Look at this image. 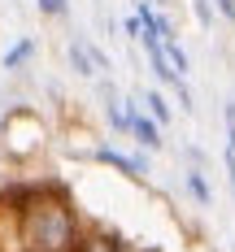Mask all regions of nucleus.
I'll return each instance as SVG.
<instances>
[{
	"label": "nucleus",
	"mask_w": 235,
	"mask_h": 252,
	"mask_svg": "<svg viewBox=\"0 0 235 252\" xmlns=\"http://www.w3.org/2000/svg\"><path fill=\"white\" fill-rule=\"evenodd\" d=\"M18 222H22L26 252H74L78 235H83L74 209L66 204V196H57V200H44L39 196Z\"/></svg>",
	"instance_id": "nucleus-1"
},
{
	"label": "nucleus",
	"mask_w": 235,
	"mask_h": 252,
	"mask_svg": "<svg viewBox=\"0 0 235 252\" xmlns=\"http://www.w3.org/2000/svg\"><path fill=\"white\" fill-rule=\"evenodd\" d=\"M92 161H96V165H109V170H118V174H127V178H135V183H144V178L153 174L144 148L139 152H122V148H113V144H96V148H92Z\"/></svg>",
	"instance_id": "nucleus-2"
},
{
	"label": "nucleus",
	"mask_w": 235,
	"mask_h": 252,
	"mask_svg": "<svg viewBox=\"0 0 235 252\" xmlns=\"http://www.w3.org/2000/svg\"><path fill=\"white\" fill-rule=\"evenodd\" d=\"M127 109H131V139H135L144 152H161V148H166V135H161L166 126L157 122L139 100H127Z\"/></svg>",
	"instance_id": "nucleus-3"
},
{
	"label": "nucleus",
	"mask_w": 235,
	"mask_h": 252,
	"mask_svg": "<svg viewBox=\"0 0 235 252\" xmlns=\"http://www.w3.org/2000/svg\"><path fill=\"white\" fill-rule=\"evenodd\" d=\"M35 52H39V39H35V35H22L13 48H4L0 70H4V74H18V70H26V65H31V57H35Z\"/></svg>",
	"instance_id": "nucleus-4"
},
{
	"label": "nucleus",
	"mask_w": 235,
	"mask_h": 252,
	"mask_svg": "<svg viewBox=\"0 0 235 252\" xmlns=\"http://www.w3.org/2000/svg\"><path fill=\"white\" fill-rule=\"evenodd\" d=\"M66 61H70V70H74L78 78H101L96 61H92V48H87V39H83V35H74V39L66 44Z\"/></svg>",
	"instance_id": "nucleus-5"
},
{
	"label": "nucleus",
	"mask_w": 235,
	"mask_h": 252,
	"mask_svg": "<svg viewBox=\"0 0 235 252\" xmlns=\"http://www.w3.org/2000/svg\"><path fill=\"white\" fill-rule=\"evenodd\" d=\"M183 187L192 191V200L201 204V209H209V204H213V187H209V178H205V170H201V165L183 170Z\"/></svg>",
	"instance_id": "nucleus-6"
},
{
	"label": "nucleus",
	"mask_w": 235,
	"mask_h": 252,
	"mask_svg": "<svg viewBox=\"0 0 235 252\" xmlns=\"http://www.w3.org/2000/svg\"><path fill=\"white\" fill-rule=\"evenodd\" d=\"M74 252H122V239L109 235V230H101V235H78Z\"/></svg>",
	"instance_id": "nucleus-7"
},
{
	"label": "nucleus",
	"mask_w": 235,
	"mask_h": 252,
	"mask_svg": "<svg viewBox=\"0 0 235 252\" xmlns=\"http://www.w3.org/2000/svg\"><path fill=\"white\" fill-rule=\"evenodd\" d=\"M144 109H148L161 126H170V118H174V109H170V100L161 96V87H148V92H144Z\"/></svg>",
	"instance_id": "nucleus-8"
},
{
	"label": "nucleus",
	"mask_w": 235,
	"mask_h": 252,
	"mask_svg": "<svg viewBox=\"0 0 235 252\" xmlns=\"http://www.w3.org/2000/svg\"><path fill=\"white\" fill-rule=\"evenodd\" d=\"M166 57H170V65H174V74H179V78L192 74V57H187V48H183L179 39H166Z\"/></svg>",
	"instance_id": "nucleus-9"
},
{
	"label": "nucleus",
	"mask_w": 235,
	"mask_h": 252,
	"mask_svg": "<svg viewBox=\"0 0 235 252\" xmlns=\"http://www.w3.org/2000/svg\"><path fill=\"white\" fill-rule=\"evenodd\" d=\"M192 13H196V22L213 31V18H218V9H213V0H192Z\"/></svg>",
	"instance_id": "nucleus-10"
},
{
	"label": "nucleus",
	"mask_w": 235,
	"mask_h": 252,
	"mask_svg": "<svg viewBox=\"0 0 235 252\" xmlns=\"http://www.w3.org/2000/svg\"><path fill=\"white\" fill-rule=\"evenodd\" d=\"M35 9H39L44 18H66V13H70V0H35Z\"/></svg>",
	"instance_id": "nucleus-11"
},
{
	"label": "nucleus",
	"mask_w": 235,
	"mask_h": 252,
	"mask_svg": "<svg viewBox=\"0 0 235 252\" xmlns=\"http://www.w3.org/2000/svg\"><path fill=\"white\" fill-rule=\"evenodd\" d=\"M174 96H179V109H183V113H196V96H192L187 78H179V83H174Z\"/></svg>",
	"instance_id": "nucleus-12"
},
{
	"label": "nucleus",
	"mask_w": 235,
	"mask_h": 252,
	"mask_svg": "<svg viewBox=\"0 0 235 252\" xmlns=\"http://www.w3.org/2000/svg\"><path fill=\"white\" fill-rule=\"evenodd\" d=\"M122 35L139 44V35H144V22H139V13H131V18H122Z\"/></svg>",
	"instance_id": "nucleus-13"
},
{
	"label": "nucleus",
	"mask_w": 235,
	"mask_h": 252,
	"mask_svg": "<svg viewBox=\"0 0 235 252\" xmlns=\"http://www.w3.org/2000/svg\"><path fill=\"white\" fill-rule=\"evenodd\" d=\"M213 9H218L222 22H235V0H213Z\"/></svg>",
	"instance_id": "nucleus-14"
},
{
	"label": "nucleus",
	"mask_w": 235,
	"mask_h": 252,
	"mask_svg": "<svg viewBox=\"0 0 235 252\" xmlns=\"http://www.w3.org/2000/svg\"><path fill=\"white\" fill-rule=\"evenodd\" d=\"M227 178H231V187H235V144H227Z\"/></svg>",
	"instance_id": "nucleus-15"
},
{
	"label": "nucleus",
	"mask_w": 235,
	"mask_h": 252,
	"mask_svg": "<svg viewBox=\"0 0 235 252\" xmlns=\"http://www.w3.org/2000/svg\"><path fill=\"white\" fill-rule=\"evenodd\" d=\"M157 4H170V0H157Z\"/></svg>",
	"instance_id": "nucleus-16"
}]
</instances>
